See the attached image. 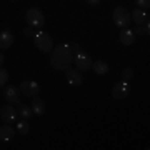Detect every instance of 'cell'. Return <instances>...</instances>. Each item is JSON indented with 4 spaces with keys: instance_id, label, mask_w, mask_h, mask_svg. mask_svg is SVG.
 <instances>
[{
    "instance_id": "obj_1",
    "label": "cell",
    "mask_w": 150,
    "mask_h": 150,
    "mask_svg": "<svg viewBox=\"0 0 150 150\" xmlns=\"http://www.w3.org/2000/svg\"><path fill=\"white\" fill-rule=\"evenodd\" d=\"M74 62V52L70 48V43H59L52 50L50 57V65L57 72H65Z\"/></svg>"
},
{
    "instance_id": "obj_2",
    "label": "cell",
    "mask_w": 150,
    "mask_h": 150,
    "mask_svg": "<svg viewBox=\"0 0 150 150\" xmlns=\"http://www.w3.org/2000/svg\"><path fill=\"white\" fill-rule=\"evenodd\" d=\"M33 43H35V47L40 52H43V54H50L54 50V38H52L50 33L42 30V28L33 35Z\"/></svg>"
},
{
    "instance_id": "obj_3",
    "label": "cell",
    "mask_w": 150,
    "mask_h": 150,
    "mask_svg": "<svg viewBox=\"0 0 150 150\" xmlns=\"http://www.w3.org/2000/svg\"><path fill=\"white\" fill-rule=\"evenodd\" d=\"M25 22H27L28 27H33V28H42L45 25V17L43 13L38 8H28L25 12Z\"/></svg>"
},
{
    "instance_id": "obj_4",
    "label": "cell",
    "mask_w": 150,
    "mask_h": 150,
    "mask_svg": "<svg viewBox=\"0 0 150 150\" xmlns=\"http://www.w3.org/2000/svg\"><path fill=\"white\" fill-rule=\"evenodd\" d=\"M112 18H113V23L117 25L118 28H127L130 25V12L125 8V7H115V10L112 13Z\"/></svg>"
},
{
    "instance_id": "obj_5",
    "label": "cell",
    "mask_w": 150,
    "mask_h": 150,
    "mask_svg": "<svg viewBox=\"0 0 150 150\" xmlns=\"http://www.w3.org/2000/svg\"><path fill=\"white\" fill-rule=\"evenodd\" d=\"M74 62H75V67L80 70V72H88V70H92V59L90 55L87 54V52H83V50H79L77 54H74Z\"/></svg>"
},
{
    "instance_id": "obj_6",
    "label": "cell",
    "mask_w": 150,
    "mask_h": 150,
    "mask_svg": "<svg viewBox=\"0 0 150 150\" xmlns=\"http://www.w3.org/2000/svg\"><path fill=\"white\" fill-rule=\"evenodd\" d=\"M18 90H20L22 95L33 98V97H37V93L40 92V85L33 80H23L20 83V87H18Z\"/></svg>"
},
{
    "instance_id": "obj_7",
    "label": "cell",
    "mask_w": 150,
    "mask_h": 150,
    "mask_svg": "<svg viewBox=\"0 0 150 150\" xmlns=\"http://www.w3.org/2000/svg\"><path fill=\"white\" fill-rule=\"evenodd\" d=\"M65 80H67L69 85L79 87V85L83 83V75H82V72L79 69H72V67H69V69L65 70Z\"/></svg>"
},
{
    "instance_id": "obj_8",
    "label": "cell",
    "mask_w": 150,
    "mask_h": 150,
    "mask_svg": "<svg viewBox=\"0 0 150 150\" xmlns=\"http://www.w3.org/2000/svg\"><path fill=\"white\" fill-rule=\"evenodd\" d=\"M20 95H22L20 90L15 85H7L5 90H4V98L8 103H12V105H18L20 103Z\"/></svg>"
},
{
    "instance_id": "obj_9",
    "label": "cell",
    "mask_w": 150,
    "mask_h": 150,
    "mask_svg": "<svg viewBox=\"0 0 150 150\" xmlns=\"http://www.w3.org/2000/svg\"><path fill=\"white\" fill-rule=\"evenodd\" d=\"M17 117H18L17 108L13 107L12 103H8V105H5V107L0 108V118H2L5 123H13L17 120Z\"/></svg>"
},
{
    "instance_id": "obj_10",
    "label": "cell",
    "mask_w": 150,
    "mask_h": 150,
    "mask_svg": "<svg viewBox=\"0 0 150 150\" xmlns=\"http://www.w3.org/2000/svg\"><path fill=\"white\" fill-rule=\"evenodd\" d=\"M127 95H129V83L123 82V80L117 82L112 88V97L115 100H123Z\"/></svg>"
},
{
    "instance_id": "obj_11",
    "label": "cell",
    "mask_w": 150,
    "mask_h": 150,
    "mask_svg": "<svg viewBox=\"0 0 150 150\" xmlns=\"http://www.w3.org/2000/svg\"><path fill=\"white\" fill-rule=\"evenodd\" d=\"M118 40L122 45H134L137 42V35L134 33V30H130V28H122L120 33H118Z\"/></svg>"
},
{
    "instance_id": "obj_12",
    "label": "cell",
    "mask_w": 150,
    "mask_h": 150,
    "mask_svg": "<svg viewBox=\"0 0 150 150\" xmlns=\"http://www.w3.org/2000/svg\"><path fill=\"white\" fill-rule=\"evenodd\" d=\"M13 43V33L10 30H2L0 32V50H7Z\"/></svg>"
},
{
    "instance_id": "obj_13",
    "label": "cell",
    "mask_w": 150,
    "mask_h": 150,
    "mask_svg": "<svg viewBox=\"0 0 150 150\" xmlns=\"http://www.w3.org/2000/svg\"><path fill=\"white\" fill-rule=\"evenodd\" d=\"M15 137V130L10 127V123H5V125H0V142H10L12 139Z\"/></svg>"
},
{
    "instance_id": "obj_14",
    "label": "cell",
    "mask_w": 150,
    "mask_h": 150,
    "mask_svg": "<svg viewBox=\"0 0 150 150\" xmlns=\"http://www.w3.org/2000/svg\"><path fill=\"white\" fill-rule=\"evenodd\" d=\"M130 18H132L137 25H142L145 22H149V13H147V10H144V8H135L134 12H130Z\"/></svg>"
},
{
    "instance_id": "obj_15",
    "label": "cell",
    "mask_w": 150,
    "mask_h": 150,
    "mask_svg": "<svg viewBox=\"0 0 150 150\" xmlns=\"http://www.w3.org/2000/svg\"><path fill=\"white\" fill-rule=\"evenodd\" d=\"M30 107H32V112L35 115H43L45 113V102H43V98H40V97H33Z\"/></svg>"
},
{
    "instance_id": "obj_16",
    "label": "cell",
    "mask_w": 150,
    "mask_h": 150,
    "mask_svg": "<svg viewBox=\"0 0 150 150\" xmlns=\"http://www.w3.org/2000/svg\"><path fill=\"white\" fill-rule=\"evenodd\" d=\"M92 69H93V74H97V75H107L108 74V65L103 60H95L92 64Z\"/></svg>"
},
{
    "instance_id": "obj_17",
    "label": "cell",
    "mask_w": 150,
    "mask_h": 150,
    "mask_svg": "<svg viewBox=\"0 0 150 150\" xmlns=\"http://www.w3.org/2000/svg\"><path fill=\"white\" fill-rule=\"evenodd\" d=\"M17 113H18V117L23 118V120H28V118L32 117V107L30 105H27V103H18V110H17Z\"/></svg>"
},
{
    "instance_id": "obj_18",
    "label": "cell",
    "mask_w": 150,
    "mask_h": 150,
    "mask_svg": "<svg viewBox=\"0 0 150 150\" xmlns=\"http://www.w3.org/2000/svg\"><path fill=\"white\" fill-rule=\"evenodd\" d=\"M134 33L135 35H147V37H149L150 35V23L145 22L142 25H137V27L134 28Z\"/></svg>"
},
{
    "instance_id": "obj_19",
    "label": "cell",
    "mask_w": 150,
    "mask_h": 150,
    "mask_svg": "<svg viewBox=\"0 0 150 150\" xmlns=\"http://www.w3.org/2000/svg\"><path fill=\"white\" fill-rule=\"evenodd\" d=\"M28 130H30V127H28V122L27 120H18L17 122V134H20V135H27L28 134Z\"/></svg>"
},
{
    "instance_id": "obj_20",
    "label": "cell",
    "mask_w": 150,
    "mask_h": 150,
    "mask_svg": "<svg viewBox=\"0 0 150 150\" xmlns=\"http://www.w3.org/2000/svg\"><path fill=\"white\" fill-rule=\"evenodd\" d=\"M132 79H134V70L130 69V67H127V69H123V70H122V80L129 83V82L132 80Z\"/></svg>"
},
{
    "instance_id": "obj_21",
    "label": "cell",
    "mask_w": 150,
    "mask_h": 150,
    "mask_svg": "<svg viewBox=\"0 0 150 150\" xmlns=\"http://www.w3.org/2000/svg\"><path fill=\"white\" fill-rule=\"evenodd\" d=\"M8 80V72H7L4 67H0V87H4Z\"/></svg>"
},
{
    "instance_id": "obj_22",
    "label": "cell",
    "mask_w": 150,
    "mask_h": 150,
    "mask_svg": "<svg viewBox=\"0 0 150 150\" xmlns=\"http://www.w3.org/2000/svg\"><path fill=\"white\" fill-rule=\"evenodd\" d=\"M135 4L140 7V8H144V10H149L150 7V0H135Z\"/></svg>"
},
{
    "instance_id": "obj_23",
    "label": "cell",
    "mask_w": 150,
    "mask_h": 150,
    "mask_svg": "<svg viewBox=\"0 0 150 150\" xmlns=\"http://www.w3.org/2000/svg\"><path fill=\"white\" fill-rule=\"evenodd\" d=\"M87 4L92 7H97V5H100L102 4V0H87Z\"/></svg>"
},
{
    "instance_id": "obj_24",
    "label": "cell",
    "mask_w": 150,
    "mask_h": 150,
    "mask_svg": "<svg viewBox=\"0 0 150 150\" xmlns=\"http://www.w3.org/2000/svg\"><path fill=\"white\" fill-rule=\"evenodd\" d=\"M23 35H27V37H33L35 33H33L32 28H23Z\"/></svg>"
},
{
    "instance_id": "obj_25",
    "label": "cell",
    "mask_w": 150,
    "mask_h": 150,
    "mask_svg": "<svg viewBox=\"0 0 150 150\" xmlns=\"http://www.w3.org/2000/svg\"><path fill=\"white\" fill-rule=\"evenodd\" d=\"M70 48H72V52H74V54H77V52L80 50V47H79L77 43H70Z\"/></svg>"
},
{
    "instance_id": "obj_26",
    "label": "cell",
    "mask_w": 150,
    "mask_h": 150,
    "mask_svg": "<svg viewBox=\"0 0 150 150\" xmlns=\"http://www.w3.org/2000/svg\"><path fill=\"white\" fill-rule=\"evenodd\" d=\"M2 65H4V55L0 54V67H2Z\"/></svg>"
},
{
    "instance_id": "obj_27",
    "label": "cell",
    "mask_w": 150,
    "mask_h": 150,
    "mask_svg": "<svg viewBox=\"0 0 150 150\" xmlns=\"http://www.w3.org/2000/svg\"><path fill=\"white\" fill-rule=\"evenodd\" d=\"M12 2H15V0H12Z\"/></svg>"
}]
</instances>
